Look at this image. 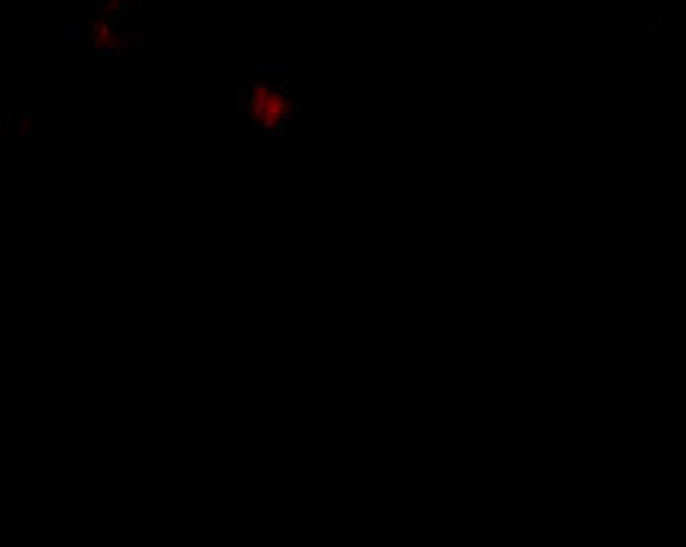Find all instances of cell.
<instances>
[{
	"label": "cell",
	"instance_id": "6da1fadb",
	"mask_svg": "<svg viewBox=\"0 0 686 547\" xmlns=\"http://www.w3.org/2000/svg\"><path fill=\"white\" fill-rule=\"evenodd\" d=\"M243 116L249 128L261 134H281L296 119V104L284 89H278L270 80H255L246 92Z\"/></svg>",
	"mask_w": 686,
	"mask_h": 547
},
{
	"label": "cell",
	"instance_id": "7a4b0ae2",
	"mask_svg": "<svg viewBox=\"0 0 686 547\" xmlns=\"http://www.w3.org/2000/svg\"><path fill=\"white\" fill-rule=\"evenodd\" d=\"M92 36H95V42H98L101 48H110V45L116 42V30H113V24H110V21H95Z\"/></svg>",
	"mask_w": 686,
	"mask_h": 547
}]
</instances>
